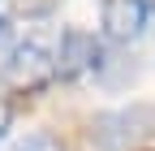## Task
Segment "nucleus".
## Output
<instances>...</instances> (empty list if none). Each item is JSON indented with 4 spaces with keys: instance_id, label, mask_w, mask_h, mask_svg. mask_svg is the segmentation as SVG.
Instances as JSON below:
<instances>
[{
    "instance_id": "nucleus-1",
    "label": "nucleus",
    "mask_w": 155,
    "mask_h": 151,
    "mask_svg": "<svg viewBox=\"0 0 155 151\" xmlns=\"http://www.w3.org/2000/svg\"><path fill=\"white\" fill-rule=\"evenodd\" d=\"M147 138H155V108L147 99H134L125 108H108V112L91 117L95 151H134Z\"/></svg>"
},
{
    "instance_id": "nucleus-2",
    "label": "nucleus",
    "mask_w": 155,
    "mask_h": 151,
    "mask_svg": "<svg viewBox=\"0 0 155 151\" xmlns=\"http://www.w3.org/2000/svg\"><path fill=\"white\" fill-rule=\"evenodd\" d=\"M5 73H9L17 86L39 91V86H48V82L56 78V52H48V43H43V39H22V43L9 52Z\"/></svg>"
},
{
    "instance_id": "nucleus-3",
    "label": "nucleus",
    "mask_w": 155,
    "mask_h": 151,
    "mask_svg": "<svg viewBox=\"0 0 155 151\" xmlns=\"http://www.w3.org/2000/svg\"><path fill=\"white\" fill-rule=\"evenodd\" d=\"M99 48L104 43L91 30H82V26L61 30V43H56V78L61 82H78L82 73H91L95 61H99Z\"/></svg>"
},
{
    "instance_id": "nucleus-4",
    "label": "nucleus",
    "mask_w": 155,
    "mask_h": 151,
    "mask_svg": "<svg viewBox=\"0 0 155 151\" xmlns=\"http://www.w3.org/2000/svg\"><path fill=\"white\" fill-rule=\"evenodd\" d=\"M151 22H155V0H108L104 5V30L112 43L142 39Z\"/></svg>"
},
{
    "instance_id": "nucleus-5",
    "label": "nucleus",
    "mask_w": 155,
    "mask_h": 151,
    "mask_svg": "<svg viewBox=\"0 0 155 151\" xmlns=\"http://www.w3.org/2000/svg\"><path fill=\"white\" fill-rule=\"evenodd\" d=\"M95 78H99L104 86H129L134 78H138V65H134L129 52H112V48H99V61H95Z\"/></svg>"
},
{
    "instance_id": "nucleus-6",
    "label": "nucleus",
    "mask_w": 155,
    "mask_h": 151,
    "mask_svg": "<svg viewBox=\"0 0 155 151\" xmlns=\"http://www.w3.org/2000/svg\"><path fill=\"white\" fill-rule=\"evenodd\" d=\"M56 9H61V0H13V13H17V17H30V22L52 17Z\"/></svg>"
},
{
    "instance_id": "nucleus-7",
    "label": "nucleus",
    "mask_w": 155,
    "mask_h": 151,
    "mask_svg": "<svg viewBox=\"0 0 155 151\" xmlns=\"http://www.w3.org/2000/svg\"><path fill=\"white\" fill-rule=\"evenodd\" d=\"M13 151H65V147H61V138H52V134H43V129H39V134H26Z\"/></svg>"
},
{
    "instance_id": "nucleus-8",
    "label": "nucleus",
    "mask_w": 155,
    "mask_h": 151,
    "mask_svg": "<svg viewBox=\"0 0 155 151\" xmlns=\"http://www.w3.org/2000/svg\"><path fill=\"white\" fill-rule=\"evenodd\" d=\"M9 125H13V104H9L5 95H0V138L9 134Z\"/></svg>"
},
{
    "instance_id": "nucleus-9",
    "label": "nucleus",
    "mask_w": 155,
    "mask_h": 151,
    "mask_svg": "<svg viewBox=\"0 0 155 151\" xmlns=\"http://www.w3.org/2000/svg\"><path fill=\"white\" fill-rule=\"evenodd\" d=\"M13 39V22H9V17H0V48H5Z\"/></svg>"
}]
</instances>
